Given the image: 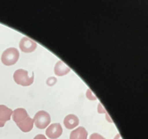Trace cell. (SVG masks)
I'll use <instances>...</instances> for the list:
<instances>
[{"instance_id":"cell-1","label":"cell","mask_w":148,"mask_h":139,"mask_svg":"<svg viewBox=\"0 0 148 139\" xmlns=\"http://www.w3.org/2000/svg\"><path fill=\"white\" fill-rule=\"evenodd\" d=\"M14 81L17 84L27 86L31 85L34 81V73H32L31 75H29V72L24 69L16 70L13 75Z\"/></svg>"},{"instance_id":"cell-2","label":"cell","mask_w":148,"mask_h":139,"mask_svg":"<svg viewBox=\"0 0 148 139\" xmlns=\"http://www.w3.org/2000/svg\"><path fill=\"white\" fill-rule=\"evenodd\" d=\"M20 56V52L15 47H10L3 52L1 54V62L5 65H12L17 62Z\"/></svg>"},{"instance_id":"cell-3","label":"cell","mask_w":148,"mask_h":139,"mask_svg":"<svg viewBox=\"0 0 148 139\" xmlns=\"http://www.w3.org/2000/svg\"><path fill=\"white\" fill-rule=\"evenodd\" d=\"M51 116L46 111L44 110H40L37 111L34 116L35 125L38 128L43 129L47 127L51 122Z\"/></svg>"},{"instance_id":"cell-4","label":"cell","mask_w":148,"mask_h":139,"mask_svg":"<svg viewBox=\"0 0 148 139\" xmlns=\"http://www.w3.org/2000/svg\"><path fill=\"white\" fill-rule=\"evenodd\" d=\"M19 46L23 52H32L37 47V43L30 38L24 36L20 39Z\"/></svg>"},{"instance_id":"cell-5","label":"cell","mask_w":148,"mask_h":139,"mask_svg":"<svg viewBox=\"0 0 148 139\" xmlns=\"http://www.w3.org/2000/svg\"><path fill=\"white\" fill-rule=\"evenodd\" d=\"M62 132H63V130H62L60 123L55 122L51 124L47 127L46 130V134L51 139H56L62 134Z\"/></svg>"},{"instance_id":"cell-6","label":"cell","mask_w":148,"mask_h":139,"mask_svg":"<svg viewBox=\"0 0 148 139\" xmlns=\"http://www.w3.org/2000/svg\"><path fill=\"white\" fill-rule=\"evenodd\" d=\"M12 110L4 104H0V127L5 125L6 122L10 120Z\"/></svg>"},{"instance_id":"cell-7","label":"cell","mask_w":148,"mask_h":139,"mask_svg":"<svg viewBox=\"0 0 148 139\" xmlns=\"http://www.w3.org/2000/svg\"><path fill=\"white\" fill-rule=\"evenodd\" d=\"M88 135L86 129L82 126H79L71 132L69 139H87Z\"/></svg>"},{"instance_id":"cell-8","label":"cell","mask_w":148,"mask_h":139,"mask_svg":"<svg viewBox=\"0 0 148 139\" xmlns=\"http://www.w3.org/2000/svg\"><path fill=\"white\" fill-rule=\"evenodd\" d=\"M28 114H27V111L24 108H17L12 111V118L13 120L16 123H19L20 122L23 121L25 120L27 117H28Z\"/></svg>"},{"instance_id":"cell-9","label":"cell","mask_w":148,"mask_h":139,"mask_svg":"<svg viewBox=\"0 0 148 139\" xmlns=\"http://www.w3.org/2000/svg\"><path fill=\"white\" fill-rule=\"evenodd\" d=\"M64 123L66 128L72 129L79 124V118L74 114H69L64 119Z\"/></svg>"},{"instance_id":"cell-10","label":"cell","mask_w":148,"mask_h":139,"mask_svg":"<svg viewBox=\"0 0 148 139\" xmlns=\"http://www.w3.org/2000/svg\"><path fill=\"white\" fill-rule=\"evenodd\" d=\"M70 67L66 65L63 61L59 60L54 66V72L56 75L62 76L66 75L70 71Z\"/></svg>"},{"instance_id":"cell-11","label":"cell","mask_w":148,"mask_h":139,"mask_svg":"<svg viewBox=\"0 0 148 139\" xmlns=\"http://www.w3.org/2000/svg\"><path fill=\"white\" fill-rule=\"evenodd\" d=\"M33 123H34L33 119L31 118L30 116H28L25 120L17 123V125L22 131L26 133V132H29L32 130V128L33 127Z\"/></svg>"},{"instance_id":"cell-12","label":"cell","mask_w":148,"mask_h":139,"mask_svg":"<svg viewBox=\"0 0 148 139\" xmlns=\"http://www.w3.org/2000/svg\"><path fill=\"white\" fill-rule=\"evenodd\" d=\"M86 96H87V97H88V98H89V99H90V100H95V99H97L96 96H95L94 95L93 93H92V91H91V90L90 89V88H88V91H87Z\"/></svg>"},{"instance_id":"cell-13","label":"cell","mask_w":148,"mask_h":139,"mask_svg":"<svg viewBox=\"0 0 148 139\" xmlns=\"http://www.w3.org/2000/svg\"><path fill=\"white\" fill-rule=\"evenodd\" d=\"M90 139H106L105 137H103V136H101V134L97 133H92L90 136Z\"/></svg>"},{"instance_id":"cell-14","label":"cell","mask_w":148,"mask_h":139,"mask_svg":"<svg viewBox=\"0 0 148 139\" xmlns=\"http://www.w3.org/2000/svg\"><path fill=\"white\" fill-rule=\"evenodd\" d=\"M33 139H47V138H46V137L44 136V135L38 134V135H36Z\"/></svg>"},{"instance_id":"cell-15","label":"cell","mask_w":148,"mask_h":139,"mask_svg":"<svg viewBox=\"0 0 148 139\" xmlns=\"http://www.w3.org/2000/svg\"><path fill=\"white\" fill-rule=\"evenodd\" d=\"M114 139H117V138H116H116H114Z\"/></svg>"}]
</instances>
